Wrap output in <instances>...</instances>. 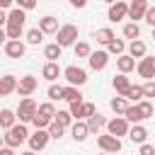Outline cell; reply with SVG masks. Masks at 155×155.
<instances>
[{"label":"cell","mask_w":155,"mask_h":155,"mask_svg":"<svg viewBox=\"0 0 155 155\" xmlns=\"http://www.w3.org/2000/svg\"><path fill=\"white\" fill-rule=\"evenodd\" d=\"M29 131H27V126L24 124H17V126H12L10 131H5V136H2V140H5V145L7 148H17L19 143H24V140H29Z\"/></svg>","instance_id":"cell-1"},{"label":"cell","mask_w":155,"mask_h":155,"mask_svg":"<svg viewBox=\"0 0 155 155\" xmlns=\"http://www.w3.org/2000/svg\"><path fill=\"white\" fill-rule=\"evenodd\" d=\"M36 111H39V104H36L31 97H22L19 109H17V119H19V124H29V121H34Z\"/></svg>","instance_id":"cell-2"},{"label":"cell","mask_w":155,"mask_h":155,"mask_svg":"<svg viewBox=\"0 0 155 155\" xmlns=\"http://www.w3.org/2000/svg\"><path fill=\"white\" fill-rule=\"evenodd\" d=\"M56 44L58 46H75L78 44V27L75 24H61L58 34H56Z\"/></svg>","instance_id":"cell-3"},{"label":"cell","mask_w":155,"mask_h":155,"mask_svg":"<svg viewBox=\"0 0 155 155\" xmlns=\"http://www.w3.org/2000/svg\"><path fill=\"white\" fill-rule=\"evenodd\" d=\"M97 145H99V150L102 153H119L121 150V138H116V136H111V133H99L97 136Z\"/></svg>","instance_id":"cell-4"},{"label":"cell","mask_w":155,"mask_h":155,"mask_svg":"<svg viewBox=\"0 0 155 155\" xmlns=\"http://www.w3.org/2000/svg\"><path fill=\"white\" fill-rule=\"evenodd\" d=\"M48 140H51V133H48V128H36L31 136H29V150H44L46 145H48Z\"/></svg>","instance_id":"cell-5"},{"label":"cell","mask_w":155,"mask_h":155,"mask_svg":"<svg viewBox=\"0 0 155 155\" xmlns=\"http://www.w3.org/2000/svg\"><path fill=\"white\" fill-rule=\"evenodd\" d=\"M63 78H65L68 85H73V87H80V85L87 82V73H85L82 68H78V65H68V68L63 70Z\"/></svg>","instance_id":"cell-6"},{"label":"cell","mask_w":155,"mask_h":155,"mask_svg":"<svg viewBox=\"0 0 155 155\" xmlns=\"http://www.w3.org/2000/svg\"><path fill=\"white\" fill-rule=\"evenodd\" d=\"M107 133H111V136H116V138L128 136V133H131L128 119H126V116H116V119H111V121L107 124Z\"/></svg>","instance_id":"cell-7"},{"label":"cell","mask_w":155,"mask_h":155,"mask_svg":"<svg viewBox=\"0 0 155 155\" xmlns=\"http://www.w3.org/2000/svg\"><path fill=\"white\" fill-rule=\"evenodd\" d=\"M136 70H138L140 78H145V82L153 80V78H155V56H145V58H140L138 65H136Z\"/></svg>","instance_id":"cell-8"},{"label":"cell","mask_w":155,"mask_h":155,"mask_svg":"<svg viewBox=\"0 0 155 155\" xmlns=\"http://www.w3.org/2000/svg\"><path fill=\"white\" fill-rule=\"evenodd\" d=\"M36 87H39V80H36L34 75H24V78H19L17 94H19V97H29V94H31Z\"/></svg>","instance_id":"cell-9"},{"label":"cell","mask_w":155,"mask_h":155,"mask_svg":"<svg viewBox=\"0 0 155 155\" xmlns=\"http://www.w3.org/2000/svg\"><path fill=\"white\" fill-rule=\"evenodd\" d=\"M107 17H109V22H121L124 17H128V5H126L124 0H121V2H114V5H109Z\"/></svg>","instance_id":"cell-10"},{"label":"cell","mask_w":155,"mask_h":155,"mask_svg":"<svg viewBox=\"0 0 155 155\" xmlns=\"http://www.w3.org/2000/svg\"><path fill=\"white\" fill-rule=\"evenodd\" d=\"M148 0H133L131 5H128V19H145V12H148Z\"/></svg>","instance_id":"cell-11"},{"label":"cell","mask_w":155,"mask_h":155,"mask_svg":"<svg viewBox=\"0 0 155 155\" xmlns=\"http://www.w3.org/2000/svg\"><path fill=\"white\" fill-rule=\"evenodd\" d=\"M109 51H92V56L87 58L90 61V68L92 70H104L107 68V63H109Z\"/></svg>","instance_id":"cell-12"},{"label":"cell","mask_w":155,"mask_h":155,"mask_svg":"<svg viewBox=\"0 0 155 155\" xmlns=\"http://www.w3.org/2000/svg\"><path fill=\"white\" fill-rule=\"evenodd\" d=\"M2 51H5V56H10V58H22L24 51H27V46H24L22 41H5Z\"/></svg>","instance_id":"cell-13"},{"label":"cell","mask_w":155,"mask_h":155,"mask_svg":"<svg viewBox=\"0 0 155 155\" xmlns=\"http://www.w3.org/2000/svg\"><path fill=\"white\" fill-rule=\"evenodd\" d=\"M24 22H27V10L15 7V10L7 12V27H10V24H12V27H24Z\"/></svg>","instance_id":"cell-14"},{"label":"cell","mask_w":155,"mask_h":155,"mask_svg":"<svg viewBox=\"0 0 155 155\" xmlns=\"http://www.w3.org/2000/svg\"><path fill=\"white\" fill-rule=\"evenodd\" d=\"M39 29L44 31V34H58V19L53 17V15H46V17H41L39 19Z\"/></svg>","instance_id":"cell-15"},{"label":"cell","mask_w":155,"mask_h":155,"mask_svg":"<svg viewBox=\"0 0 155 155\" xmlns=\"http://www.w3.org/2000/svg\"><path fill=\"white\" fill-rule=\"evenodd\" d=\"M17 80H15V75H2L0 78V94L2 97H7V94H12V92H17Z\"/></svg>","instance_id":"cell-16"},{"label":"cell","mask_w":155,"mask_h":155,"mask_svg":"<svg viewBox=\"0 0 155 155\" xmlns=\"http://www.w3.org/2000/svg\"><path fill=\"white\" fill-rule=\"evenodd\" d=\"M111 85H114V90H116V94L119 97H124L128 90H131V80L124 75V73H119V75H114V80H111Z\"/></svg>","instance_id":"cell-17"},{"label":"cell","mask_w":155,"mask_h":155,"mask_svg":"<svg viewBox=\"0 0 155 155\" xmlns=\"http://www.w3.org/2000/svg\"><path fill=\"white\" fill-rule=\"evenodd\" d=\"M70 133H73V138H75L78 143H82V140L90 136V126H87V121H75V124L70 126Z\"/></svg>","instance_id":"cell-18"},{"label":"cell","mask_w":155,"mask_h":155,"mask_svg":"<svg viewBox=\"0 0 155 155\" xmlns=\"http://www.w3.org/2000/svg\"><path fill=\"white\" fill-rule=\"evenodd\" d=\"M116 68H119V73L128 75V73L136 68V58H133V56H128V53H124V56H119V58H116Z\"/></svg>","instance_id":"cell-19"},{"label":"cell","mask_w":155,"mask_h":155,"mask_svg":"<svg viewBox=\"0 0 155 155\" xmlns=\"http://www.w3.org/2000/svg\"><path fill=\"white\" fill-rule=\"evenodd\" d=\"M58 75H61V68H58V63H51V61H46V63H44V68H41V78H44V80H48V82H53Z\"/></svg>","instance_id":"cell-20"},{"label":"cell","mask_w":155,"mask_h":155,"mask_svg":"<svg viewBox=\"0 0 155 155\" xmlns=\"http://www.w3.org/2000/svg\"><path fill=\"white\" fill-rule=\"evenodd\" d=\"M128 138H131L133 143L143 145V143L148 140V131H145V126H140V124H133V126H131V133H128Z\"/></svg>","instance_id":"cell-21"},{"label":"cell","mask_w":155,"mask_h":155,"mask_svg":"<svg viewBox=\"0 0 155 155\" xmlns=\"http://www.w3.org/2000/svg\"><path fill=\"white\" fill-rule=\"evenodd\" d=\"M145 51H148V46L140 39H136V41L128 44V56H133V58H145Z\"/></svg>","instance_id":"cell-22"},{"label":"cell","mask_w":155,"mask_h":155,"mask_svg":"<svg viewBox=\"0 0 155 155\" xmlns=\"http://www.w3.org/2000/svg\"><path fill=\"white\" fill-rule=\"evenodd\" d=\"M94 39H97V44H104V46H109L116 36H114V31L109 29V27H102V29H97L94 31Z\"/></svg>","instance_id":"cell-23"},{"label":"cell","mask_w":155,"mask_h":155,"mask_svg":"<svg viewBox=\"0 0 155 155\" xmlns=\"http://www.w3.org/2000/svg\"><path fill=\"white\" fill-rule=\"evenodd\" d=\"M15 121H17L15 111H10V109H2V111H0V126H2V131H10L12 126H17Z\"/></svg>","instance_id":"cell-24"},{"label":"cell","mask_w":155,"mask_h":155,"mask_svg":"<svg viewBox=\"0 0 155 155\" xmlns=\"http://www.w3.org/2000/svg\"><path fill=\"white\" fill-rule=\"evenodd\" d=\"M107 124H109V121H107V119H104L102 114H94L92 119H87V126H90V133H97V136H99V131H102V128H104Z\"/></svg>","instance_id":"cell-25"},{"label":"cell","mask_w":155,"mask_h":155,"mask_svg":"<svg viewBox=\"0 0 155 155\" xmlns=\"http://www.w3.org/2000/svg\"><path fill=\"white\" fill-rule=\"evenodd\" d=\"M61 51H63V46H58V44H48V46H44V58L51 61V63H56V61L61 58Z\"/></svg>","instance_id":"cell-26"},{"label":"cell","mask_w":155,"mask_h":155,"mask_svg":"<svg viewBox=\"0 0 155 155\" xmlns=\"http://www.w3.org/2000/svg\"><path fill=\"white\" fill-rule=\"evenodd\" d=\"M124 97H126L128 102H136V104H138V102H143V97H145V92H143V85H131V90H128Z\"/></svg>","instance_id":"cell-27"},{"label":"cell","mask_w":155,"mask_h":155,"mask_svg":"<svg viewBox=\"0 0 155 155\" xmlns=\"http://www.w3.org/2000/svg\"><path fill=\"white\" fill-rule=\"evenodd\" d=\"M124 36L131 39V41L140 39V27H138V22H128V24H124Z\"/></svg>","instance_id":"cell-28"},{"label":"cell","mask_w":155,"mask_h":155,"mask_svg":"<svg viewBox=\"0 0 155 155\" xmlns=\"http://www.w3.org/2000/svg\"><path fill=\"white\" fill-rule=\"evenodd\" d=\"M126 119H128V124H140V121H145L143 119V114H140V109H138V104H131L128 109H126V114H124Z\"/></svg>","instance_id":"cell-29"},{"label":"cell","mask_w":155,"mask_h":155,"mask_svg":"<svg viewBox=\"0 0 155 155\" xmlns=\"http://www.w3.org/2000/svg\"><path fill=\"white\" fill-rule=\"evenodd\" d=\"M109 107H111L116 114H126V109H128L131 104H128V99H126V97H114V99L109 102Z\"/></svg>","instance_id":"cell-30"},{"label":"cell","mask_w":155,"mask_h":155,"mask_svg":"<svg viewBox=\"0 0 155 155\" xmlns=\"http://www.w3.org/2000/svg\"><path fill=\"white\" fill-rule=\"evenodd\" d=\"M36 114H39V116H46L48 121H53L58 111H56V107H53L51 102H44V104H39V111H36Z\"/></svg>","instance_id":"cell-31"},{"label":"cell","mask_w":155,"mask_h":155,"mask_svg":"<svg viewBox=\"0 0 155 155\" xmlns=\"http://www.w3.org/2000/svg\"><path fill=\"white\" fill-rule=\"evenodd\" d=\"M53 121H58V124H61V126H65V128L75 124V119H73V114H70L68 109H58V114H56V119H53Z\"/></svg>","instance_id":"cell-32"},{"label":"cell","mask_w":155,"mask_h":155,"mask_svg":"<svg viewBox=\"0 0 155 155\" xmlns=\"http://www.w3.org/2000/svg\"><path fill=\"white\" fill-rule=\"evenodd\" d=\"M41 39H44V31H41L39 27L27 31V44H31V46H39V44H41Z\"/></svg>","instance_id":"cell-33"},{"label":"cell","mask_w":155,"mask_h":155,"mask_svg":"<svg viewBox=\"0 0 155 155\" xmlns=\"http://www.w3.org/2000/svg\"><path fill=\"white\" fill-rule=\"evenodd\" d=\"M107 51H109L111 56H124V51H126V44H124L121 39H114V41L107 46Z\"/></svg>","instance_id":"cell-34"},{"label":"cell","mask_w":155,"mask_h":155,"mask_svg":"<svg viewBox=\"0 0 155 155\" xmlns=\"http://www.w3.org/2000/svg\"><path fill=\"white\" fill-rule=\"evenodd\" d=\"M75 56H78V58H90V56H92L90 44H87V41H78V44H75Z\"/></svg>","instance_id":"cell-35"},{"label":"cell","mask_w":155,"mask_h":155,"mask_svg":"<svg viewBox=\"0 0 155 155\" xmlns=\"http://www.w3.org/2000/svg\"><path fill=\"white\" fill-rule=\"evenodd\" d=\"M46 94H48V99H51V102H58V99H63V97H65V87H61V85H51Z\"/></svg>","instance_id":"cell-36"},{"label":"cell","mask_w":155,"mask_h":155,"mask_svg":"<svg viewBox=\"0 0 155 155\" xmlns=\"http://www.w3.org/2000/svg\"><path fill=\"white\" fill-rule=\"evenodd\" d=\"M22 31H24V27H5V34H7V41H19V36H22Z\"/></svg>","instance_id":"cell-37"},{"label":"cell","mask_w":155,"mask_h":155,"mask_svg":"<svg viewBox=\"0 0 155 155\" xmlns=\"http://www.w3.org/2000/svg\"><path fill=\"white\" fill-rule=\"evenodd\" d=\"M65 102H80L82 99V94H80V90L78 87H73V85H68L65 87V97H63Z\"/></svg>","instance_id":"cell-38"},{"label":"cell","mask_w":155,"mask_h":155,"mask_svg":"<svg viewBox=\"0 0 155 155\" xmlns=\"http://www.w3.org/2000/svg\"><path fill=\"white\" fill-rule=\"evenodd\" d=\"M82 107H85V102H82V99H80V102H70V109H68V111L73 114V119H75V121H80V119H82Z\"/></svg>","instance_id":"cell-39"},{"label":"cell","mask_w":155,"mask_h":155,"mask_svg":"<svg viewBox=\"0 0 155 155\" xmlns=\"http://www.w3.org/2000/svg\"><path fill=\"white\" fill-rule=\"evenodd\" d=\"M138 109H140V114H143V119H150L153 116V102L150 99H143V102H138Z\"/></svg>","instance_id":"cell-40"},{"label":"cell","mask_w":155,"mask_h":155,"mask_svg":"<svg viewBox=\"0 0 155 155\" xmlns=\"http://www.w3.org/2000/svg\"><path fill=\"white\" fill-rule=\"evenodd\" d=\"M48 133H51V138H56V140H58V138L65 133V126H61L58 121H53V124L48 126Z\"/></svg>","instance_id":"cell-41"},{"label":"cell","mask_w":155,"mask_h":155,"mask_svg":"<svg viewBox=\"0 0 155 155\" xmlns=\"http://www.w3.org/2000/svg\"><path fill=\"white\" fill-rule=\"evenodd\" d=\"M94 114H97L94 104H92V102H85V107H82V119H92Z\"/></svg>","instance_id":"cell-42"},{"label":"cell","mask_w":155,"mask_h":155,"mask_svg":"<svg viewBox=\"0 0 155 155\" xmlns=\"http://www.w3.org/2000/svg\"><path fill=\"white\" fill-rule=\"evenodd\" d=\"M143 92H145V97L150 99V97H155V80H148L145 85H143Z\"/></svg>","instance_id":"cell-43"},{"label":"cell","mask_w":155,"mask_h":155,"mask_svg":"<svg viewBox=\"0 0 155 155\" xmlns=\"http://www.w3.org/2000/svg\"><path fill=\"white\" fill-rule=\"evenodd\" d=\"M36 2H39V0H17V7H22V10H34Z\"/></svg>","instance_id":"cell-44"},{"label":"cell","mask_w":155,"mask_h":155,"mask_svg":"<svg viewBox=\"0 0 155 155\" xmlns=\"http://www.w3.org/2000/svg\"><path fill=\"white\" fill-rule=\"evenodd\" d=\"M145 22L155 29V5H150V7H148V12H145Z\"/></svg>","instance_id":"cell-45"},{"label":"cell","mask_w":155,"mask_h":155,"mask_svg":"<svg viewBox=\"0 0 155 155\" xmlns=\"http://www.w3.org/2000/svg\"><path fill=\"white\" fill-rule=\"evenodd\" d=\"M138 155H155V145L143 143V145H140V150H138Z\"/></svg>","instance_id":"cell-46"},{"label":"cell","mask_w":155,"mask_h":155,"mask_svg":"<svg viewBox=\"0 0 155 155\" xmlns=\"http://www.w3.org/2000/svg\"><path fill=\"white\" fill-rule=\"evenodd\" d=\"M68 2H70V7H78V10H82L87 5V0H68Z\"/></svg>","instance_id":"cell-47"},{"label":"cell","mask_w":155,"mask_h":155,"mask_svg":"<svg viewBox=\"0 0 155 155\" xmlns=\"http://www.w3.org/2000/svg\"><path fill=\"white\" fill-rule=\"evenodd\" d=\"M0 155H15V153H12V148H7V145H5V148L0 150Z\"/></svg>","instance_id":"cell-48"},{"label":"cell","mask_w":155,"mask_h":155,"mask_svg":"<svg viewBox=\"0 0 155 155\" xmlns=\"http://www.w3.org/2000/svg\"><path fill=\"white\" fill-rule=\"evenodd\" d=\"M12 2H15V0H0V7H10Z\"/></svg>","instance_id":"cell-49"},{"label":"cell","mask_w":155,"mask_h":155,"mask_svg":"<svg viewBox=\"0 0 155 155\" xmlns=\"http://www.w3.org/2000/svg\"><path fill=\"white\" fill-rule=\"evenodd\" d=\"M19 155H36L34 150H27V153H19Z\"/></svg>","instance_id":"cell-50"},{"label":"cell","mask_w":155,"mask_h":155,"mask_svg":"<svg viewBox=\"0 0 155 155\" xmlns=\"http://www.w3.org/2000/svg\"><path fill=\"white\" fill-rule=\"evenodd\" d=\"M107 5H114V2H121V0H104Z\"/></svg>","instance_id":"cell-51"},{"label":"cell","mask_w":155,"mask_h":155,"mask_svg":"<svg viewBox=\"0 0 155 155\" xmlns=\"http://www.w3.org/2000/svg\"><path fill=\"white\" fill-rule=\"evenodd\" d=\"M153 39H155V29H153Z\"/></svg>","instance_id":"cell-52"},{"label":"cell","mask_w":155,"mask_h":155,"mask_svg":"<svg viewBox=\"0 0 155 155\" xmlns=\"http://www.w3.org/2000/svg\"><path fill=\"white\" fill-rule=\"evenodd\" d=\"M102 155H109V153H102Z\"/></svg>","instance_id":"cell-53"}]
</instances>
